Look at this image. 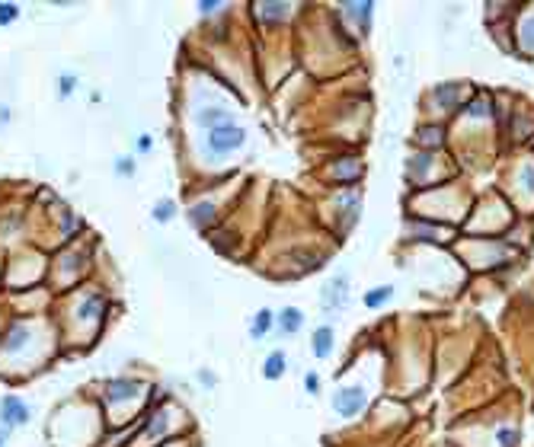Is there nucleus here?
Listing matches in <instances>:
<instances>
[{"mask_svg": "<svg viewBox=\"0 0 534 447\" xmlns=\"http://www.w3.org/2000/svg\"><path fill=\"white\" fill-rule=\"evenodd\" d=\"M205 144H208V150H212V153H231V150H237V147L246 144V128H240L237 121L214 125V128H208Z\"/></svg>", "mask_w": 534, "mask_h": 447, "instance_id": "nucleus-1", "label": "nucleus"}, {"mask_svg": "<svg viewBox=\"0 0 534 447\" xmlns=\"http://www.w3.org/2000/svg\"><path fill=\"white\" fill-rule=\"evenodd\" d=\"M368 406V390L361 383H346L333 393V409L339 419H355Z\"/></svg>", "mask_w": 534, "mask_h": 447, "instance_id": "nucleus-2", "label": "nucleus"}, {"mask_svg": "<svg viewBox=\"0 0 534 447\" xmlns=\"http://www.w3.org/2000/svg\"><path fill=\"white\" fill-rule=\"evenodd\" d=\"M29 419H33V415H29V406L20 399V396H4V399H0V421H4L7 428L26 425Z\"/></svg>", "mask_w": 534, "mask_h": 447, "instance_id": "nucleus-3", "label": "nucleus"}, {"mask_svg": "<svg viewBox=\"0 0 534 447\" xmlns=\"http://www.w3.org/2000/svg\"><path fill=\"white\" fill-rule=\"evenodd\" d=\"M276 326H278L282 336H295V332L304 329V310H298V307H285V310H278Z\"/></svg>", "mask_w": 534, "mask_h": 447, "instance_id": "nucleus-4", "label": "nucleus"}, {"mask_svg": "<svg viewBox=\"0 0 534 447\" xmlns=\"http://www.w3.org/2000/svg\"><path fill=\"white\" fill-rule=\"evenodd\" d=\"M346 275H336L333 281H329V287L323 291V304H327V310H339L342 304H346L349 297V285H346Z\"/></svg>", "mask_w": 534, "mask_h": 447, "instance_id": "nucleus-5", "label": "nucleus"}, {"mask_svg": "<svg viewBox=\"0 0 534 447\" xmlns=\"http://www.w3.org/2000/svg\"><path fill=\"white\" fill-rule=\"evenodd\" d=\"M336 338H333V326H317L314 336H310V348H314L317 358H329Z\"/></svg>", "mask_w": 534, "mask_h": 447, "instance_id": "nucleus-6", "label": "nucleus"}, {"mask_svg": "<svg viewBox=\"0 0 534 447\" xmlns=\"http://www.w3.org/2000/svg\"><path fill=\"white\" fill-rule=\"evenodd\" d=\"M285 370H288V358H285V351H269L263 361V377L266 380H282Z\"/></svg>", "mask_w": 534, "mask_h": 447, "instance_id": "nucleus-7", "label": "nucleus"}, {"mask_svg": "<svg viewBox=\"0 0 534 447\" xmlns=\"http://www.w3.org/2000/svg\"><path fill=\"white\" fill-rule=\"evenodd\" d=\"M135 393H138V387H135V383H129V380H112L109 387H106V399H109V402L131 399Z\"/></svg>", "mask_w": 534, "mask_h": 447, "instance_id": "nucleus-8", "label": "nucleus"}, {"mask_svg": "<svg viewBox=\"0 0 534 447\" xmlns=\"http://www.w3.org/2000/svg\"><path fill=\"white\" fill-rule=\"evenodd\" d=\"M272 323H276L272 310H259L256 316H253V323H250V336L253 338H266V332L272 329Z\"/></svg>", "mask_w": 534, "mask_h": 447, "instance_id": "nucleus-9", "label": "nucleus"}, {"mask_svg": "<svg viewBox=\"0 0 534 447\" xmlns=\"http://www.w3.org/2000/svg\"><path fill=\"white\" fill-rule=\"evenodd\" d=\"M391 297H393V287H391V285H384V287H371V291H368L361 300H365L368 310H378V307H384Z\"/></svg>", "mask_w": 534, "mask_h": 447, "instance_id": "nucleus-10", "label": "nucleus"}, {"mask_svg": "<svg viewBox=\"0 0 534 447\" xmlns=\"http://www.w3.org/2000/svg\"><path fill=\"white\" fill-rule=\"evenodd\" d=\"M199 121H202V125H208V128H214V125H224V121H234V118H231L227 109H208V112L199 115Z\"/></svg>", "mask_w": 534, "mask_h": 447, "instance_id": "nucleus-11", "label": "nucleus"}, {"mask_svg": "<svg viewBox=\"0 0 534 447\" xmlns=\"http://www.w3.org/2000/svg\"><path fill=\"white\" fill-rule=\"evenodd\" d=\"M285 13H288V6H285V4H263V6H259V16H263V23H276V19H282L285 16Z\"/></svg>", "mask_w": 534, "mask_h": 447, "instance_id": "nucleus-12", "label": "nucleus"}, {"mask_svg": "<svg viewBox=\"0 0 534 447\" xmlns=\"http://www.w3.org/2000/svg\"><path fill=\"white\" fill-rule=\"evenodd\" d=\"M189 221H192L195 227H208V224H212V204H195V208L189 211Z\"/></svg>", "mask_w": 534, "mask_h": 447, "instance_id": "nucleus-13", "label": "nucleus"}, {"mask_svg": "<svg viewBox=\"0 0 534 447\" xmlns=\"http://www.w3.org/2000/svg\"><path fill=\"white\" fill-rule=\"evenodd\" d=\"M173 217H176V204L170 202V198H160V202H157V208H154V221L167 224V221H173Z\"/></svg>", "mask_w": 534, "mask_h": 447, "instance_id": "nucleus-14", "label": "nucleus"}, {"mask_svg": "<svg viewBox=\"0 0 534 447\" xmlns=\"http://www.w3.org/2000/svg\"><path fill=\"white\" fill-rule=\"evenodd\" d=\"M521 45H525L528 51H534V16H528L525 26H521Z\"/></svg>", "mask_w": 534, "mask_h": 447, "instance_id": "nucleus-15", "label": "nucleus"}, {"mask_svg": "<svg viewBox=\"0 0 534 447\" xmlns=\"http://www.w3.org/2000/svg\"><path fill=\"white\" fill-rule=\"evenodd\" d=\"M16 16H20V6L16 4H0V26H10Z\"/></svg>", "mask_w": 534, "mask_h": 447, "instance_id": "nucleus-16", "label": "nucleus"}, {"mask_svg": "<svg viewBox=\"0 0 534 447\" xmlns=\"http://www.w3.org/2000/svg\"><path fill=\"white\" fill-rule=\"evenodd\" d=\"M304 390H307L310 396H320V377H317L314 370H307V377H304Z\"/></svg>", "mask_w": 534, "mask_h": 447, "instance_id": "nucleus-17", "label": "nucleus"}, {"mask_svg": "<svg viewBox=\"0 0 534 447\" xmlns=\"http://www.w3.org/2000/svg\"><path fill=\"white\" fill-rule=\"evenodd\" d=\"M163 428H167V415L157 412V415H154V425H148V438H157Z\"/></svg>", "mask_w": 534, "mask_h": 447, "instance_id": "nucleus-18", "label": "nucleus"}, {"mask_svg": "<svg viewBox=\"0 0 534 447\" xmlns=\"http://www.w3.org/2000/svg\"><path fill=\"white\" fill-rule=\"evenodd\" d=\"M74 87H77V80H74L71 74H65V77H61V83H58V96H61V99H65V96H71Z\"/></svg>", "mask_w": 534, "mask_h": 447, "instance_id": "nucleus-19", "label": "nucleus"}, {"mask_svg": "<svg viewBox=\"0 0 534 447\" xmlns=\"http://www.w3.org/2000/svg\"><path fill=\"white\" fill-rule=\"evenodd\" d=\"M515 438H518V431H512V428H502V431H499V444L502 447H515V444H518Z\"/></svg>", "mask_w": 534, "mask_h": 447, "instance_id": "nucleus-20", "label": "nucleus"}, {"mask_svg": "<svg viewBox=\"0 0 534 447\" xmlns=\"http://www.w3.org/2000/svg\"><path fill=\"white\" fill-rule=\"evenodd\" d=\"M97 304H103V300H99V297H90V300H87V304H84V310H80V316H84V319H90L93 313H97Z\"/></svg>", "mask_w": 534, "mask_h": 447, "instance_id": "nucleus-21", "label": "nucleus"}, {"mask_svg": "<svg viewBox=\"0 0 534 447\" xmlns=\"http://www.w3.org/2000/svg\"><path fill=\"white\" fill-rule=\"evenodd\" d=\"M116 172H125V176H131V172H135V163H131V160H122V157H119V160H116Z\"/></svg>", "mask_w": 534, "mask_h": 447, "instance_id": "nucleus-22", "label": "nucleus"}, {"mask_svg": "<svg viewBox=\"0 0 534 447\" xmlns=\"http://www.w3.org/2000/svg\"><path fill=\"white\" fill-rule=\"evenodd\" d=\"M199 10H202V13H214V10H221V4H218V0H202Z\"/></svg>", "mask_w": 534, "mask_h": 447, "instance_id": "nucleus-23", "label": "nucleus"}, {"mask_svg": "<svg viewBox=\"0 0 534 447\" xmlns=\"http://www.w3.org/2000/svg\"><path fill=\"white\" fill-rule=\"evenodd\" d=\"M151 147H154V140H151L148 134H141V138H138V150H141V153H148Z\"/></svg>", "mask_w": 534, "mask_h": 447, "instance_id": "nucleus-24", "label": "nucleus"}, {"mask_svg": "<svg viewBox=\"0 0 534 447\" xmlns=\"http://www.w3.org/2000/svg\"><path fill=\"white\" fill-rule=\"evenodd\" d=\"M470 115H486L489 109H486V102H474V109H467Z\"/></svg>", "mask_w": 534, "mask_h": 447, "instance_id": "nucleus-25", "label": "nucleus"}, {"mask_svg": "<svg viewBox=\"0 0 534 447\" xmlns=\"http://www.w3.org/2000/svg\"><path fill=\"white\" fill-rule=\"evenodd\" d=\"M199 380H205V383H208V390L214 387V374H212V370H199Z\"/></svg>", "mask_w": 534, "mask_h": 447, "instance_id": "nucleus-26", "label": "nucleus"}, {"mask_svg": "<svg viewBox=\"0 0 534 447\" xmlns=\"http://www.w3.org/2000/svg\"><path fill=\"white\" fill-rule=\"evenodd\" d=\"M0 447H7V431H0Z\"/></svg>", "mask_w": 534, "mask_h": 447, "instance_id": "nucleus-27", "label": "nucleus"}]
</instances>
